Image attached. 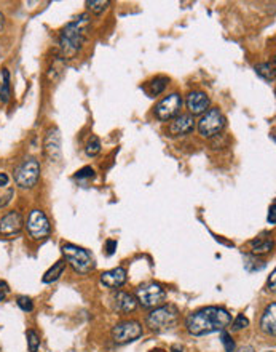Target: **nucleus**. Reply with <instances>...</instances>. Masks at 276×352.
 Returning a JSON list of instances; mask_svg holds the SVG:
<instances>
[{
    "label": "nucleus",
    "instance_id": "nucleus-1",
    "mask_svg": "<svg viewBox=\"0 0 276 352\" xmlns=\"http://www.w3.org/2000/svg\"><path fill=\"white\" fill-rule=\"evenodd\" d=\"M231 323V314L224 307L208 306L192 312L185 319V328L193 336H204L225 330Z\"/></svg>",
    "mask_w": 276,
    "mask_h": 352
},
{
    "label": "nucleus",
    "instance_id": "nucleus-2",
    "mask_svg": "<svg viewBox=\"0 0 276 352\" xmlns=\"http://www.w3.org/2000/svg\"><path fill=\"white\" fill-rule=\"evenodd\" d=\"M90 29V16L87 13L69 23L59 35V53L62 60H74L83 48Z\"/></svg>",
    "mask_w": 276,
    "mask_h": 352
},
{
    "label": "nucleus",
    "instance_id": "nucleus-3",
    "mask_svg": "<svg viewBox=\"0 0 276 352\" xmlns=\"http://www.w3.org/2000/svg\"><path fill=\"white\" fill-rule=\"evenodd\" d=\"M61 251L64 255V261L71 266L77 274L85 275L94 269V260L85 248L77 247L74 244H64L61 247Z\"/></svg>",
    "mask_w": 276,
    "mask_h": 352
},
{
    "label": "nucleus",
    "instance_id": "nucleus-4",
    "mask_svg": "<svg viewBox=\"0 0 276 352\" xmlns=\"http://www.w3.org/2000/svg\"><path fill=\"white\" fill-rule=\"evenodd\" d=\"M177 319L179 314L174 306H160L147 316L145 323L154 331H168L177 325Z\"/></svg>",
    "mask_w": 276,
    "mask_h": 352
},
{
    "label": "nucleus",
    "instance_id": "nucleus-5",
    "mask_svg": "<svg viewBox=\"0 0 276 352\" xmlns=\"http://www.w3.org/2000/svg\"><path fill=\"white\" fill-rule=\"evenodd\" d=\"M40 178V162L35 157L24 159L15 168V182L21 189H32Z\"/></svg>",
    "mask_w": 276,
    "mask_h": 352
},
{
    "label": "nucleus",
    "instance_id": "nucleus-6",
    "mask_svg": "<svg viewBox=\"0 0 276 352\" xmlns=\"http://www.w3.org/2000/svg\"><path fill=\"white\" fill-rule=\"evenodd\" d=\"M227 120L219 107L208 109L203 114V117L198 122V132L203 138H214L219 133H222L225 128Z\"/></svg>",
    "mask_w": 276,
    "mask_h": 352
},
{
    "label": "nucleus",
    "instance_id": "nucleus-7",
    "mask_svg": "<svg viewBox=\"0 0 276 352\" xmlns=\"http://www.w3.org/2000/svg\"><path fill=\"white\" fill-rule=\"evenodd\" d=\"M136 300L142 307L145 309H155L164 304L166 301V291L163 290L161 285L150 282V284H144L136 288Z\"/></svg>",
    "mask_w": 276,
    "mask_h": 352
},
{
    "label": "nucleus",
    "instance_id": "nucleus-8",
    "mask_svg": "<svg viewBox=\"0 0 276 352\" xmlns=\"http://www.w3.org/2000/svg\"><path fill=\"white\" fill-rule=\"evenodd\" d=\"M144 330L137 320H123L112 328V340L117 344H128L142 336Z\"/></svg>",
    "mask_w": 276,
    "mask_h": 352
},
{
    "label": "nucleus",
    "instance_id": "nucleus-9",
    "mask_svg": "<svg viewBox=\"0 0 276 352\" xmlns=\"http://www.w3.org/2000/svg\"><path fill=\"white\" fill-rule=\"evenodd\" d=\"M27 232L34 238V240H44L50 235L51 226H50V219L45 215V211L42 210H32L27 218Z\"/></svg>",
    "mask_w": 276,
    "mask_h": 352
},
{
    "label": "nucleus",
    "instance_id": "nucleus-10",
    "mask_svg": "<svg viewBox=\"0 0 276 352\" xmlns=\"http://www.w3.org/2000/svg\"><path fill=\"white\" fill-rule=\"evenodd\" d=\"M182 104H184L182 96L179 93H171L168 96H164L163 100L155 106V117L161 122L176 119L182 109Z\"/></svg>",
    "mask_w": 276,
    "mask_h": 352
},
{
    "label": "nucleus",
    "instance_id": "nucleus-11",
    "mask_svg": "<svg viewBox=\"0 0 276 352\" xmlns=\"http://www.w3.org/2000/svg\"><path fill=\"white\" fill-rule=\"evenodd\" d=\"M23 215L19 211H8L5 216L0 218V235L5 238L16 237L23 229Z\"/></svg>",
    "mask_w": 276,
    "mask_h": 352
},
{
    "label": "nucleus",
    "instance_id": "nucleus-12",
    "mask_svg": "<svg viewBox=\"0 0 276 352\" xmlns=\"http://www.w3.org/2000/svg\"><path fill=\"white\" fill-rule=\"evenodd\" d=\"M44 152L51 162L61 159V135L58 128H50L44 139Z\"/></svg>",
    "mask_w": 276,
    "mask_h": 352
},
{
    "label": "nucleus",
    "instance_id": "nucleus-13",
    "mask_svg": "<svg viewBox=\"0 0 276 352\" xmlns=\"http://www.w3.org/2000/svg\"><path fill=\"white\" fill-rule=\"evenodd\" d=\"M185 103H187V107L190 110V114L192 116H198V114H204V112L209 109L211 100L204 91L195 90V91H190L187 95Z\"/></svg>",
    "mask_w": 276,
    "mask_h": 352
},
{
    "label": "nucleus",
    "instance_id": "nucleus-14",
    "mask_svg": "<svg viewBox=\"0 0 276 352\" xmlns=\"http://www.w3.org/2000/svg\"><path fill=\"white\" fill-rule=\"evenodd\" d=\"M126 280H128L126 269H125V267H120V266L101 274V284L104 287H107V288H112V290H117V288L123 287L126 284Z\"/></svg>",
    "mask_w": 276,
    "mask_h": 352
},
{
    "label": "nucleus",
    "instance_id": "nucleus-15",
    "mask_svg": "<svg viewBox=\"0 0 276 352\" xmlns=\"http://www.w3.org/2000/svg\"><path fill=\"white\" fill-rule=\"evenodd\" d=\"M195 130V117L192 114H181L177 116L169 125L171 136H185Z\"/></svg>",
    "mask_w": 276,
    "mask_h": 352
},
{
    "label": "nucleus",
    "instance_id": "nucleus-16",
    "mask_svg": "<svg viewBox=\"0 0 276 352\" xmlns=\"http://www.w3.org/2000/svg\"><path fill=\"white\" fill-rule=\"evenodd\" d=\"M137 307V300L133 297L131 293L126 291H117L114 297V309L120 314H130L134 312Z\"/></svg>",
    "mask_w": 276,
    "mask_h": 352
},
{
    "label": "nucleus",
    "instance_id": "nucleus-17",
    "mask_svg": "<svg viewBox=\"0 0 276 352\" xmlns=\"http://www.w3.org/2000/svg\"><path fill=\"white\" fill-rule=\"evenodd\" d=\"M260 328L264 333L274 336L276 333V303H271L265 307L260 319Z\"/></svg>",
    "mask_w": 276,
    "mask_h": 352
},
{
    "label": "nucleus",
    "instance_id": "nucleus-18",
    "mask_svg": "<svg viewBox=\"0 0 276 352\" xmlns=\"http://www.w3.org/2000/svg\"><path fill=\"white\" fill-rule=\"evenodd\" d=\"M66 261L64 260H59V261H56L54 263L50 269L45 272V275H44V284H53V282H56L62 274H64V271H66Z\"/></svg>",
    "mask_w": 276,
    "mask_h": 352
},
{
    "label": "nucleus",
    "instance_id": "nucleus-19",
    "mask_svg": "<svg viewBox=\"0 0 276 352\" xmlns=\"http://www.w3.org/2000/svg\"><path fill=\"white\" fill-rule=\"evenodd\" d=\"M168 79L166 77H163V76H158L155 79H152L148 83H147V87H145V91L150 95V96H158L164 91V88H166L168 85Z\"/></svg>",
    "mask_w": 276,
    "mask_h": 352
},
{
    "label": "nucleus",
    "instance_id": "nucleus-20",
    "mask_svg": "<svg viewBox=\"0 0 276 352\" xmlns=\"http://www.w3.org/2000/svg\"><path fill=\"white\" fill-rule=\"evenodd\" d=\"M254 70H256V74L260 79H264L265 82H270V83L274 82V64L273 63L271 64L270 63H259V64H256Z\"/></svg>",
    "mask_w": 276,
    "mask_h": 352
},
{
    "label": "nucleus",
    "instance_id": "nucleus-21",
    "mask_svg": "<svg viewBox=\"0 0 276 352\" xmlns=\"http://www.w3.org/2000/svg\"><path fill=\"white\" fill-rule=\"evenodd\" d=\"M11 96V88H10V72L8 69H2V85H0V101L7 104L10 101Z\"/></svg>",
    "mask_w": 276,
    "mask_h": 352
},
{
    "label": "nucleus",
    "instance_id": "nucleus-22",
    "mask_svg": "<svg viewBox=\"0 0 276 352\" xmlns=\"http://www.w3.org/2000/svg\"><path fill=\"white\" fill-rule=\"evenodd\" d=\"M251 247H252V255H264V253L271 251L273 248V242L267 240V238H254L251 240Z\"/></svg>",
    "mask_w": 276,
    "mask_h": 352
},
{
    "label": "nucleus",
    "instance_id": "nucleus-23",
    "mask_svg": "<svg viewBox=\"0 0 276 352\" xmlns=\"http://www.w3.org/2000/svg\"><path fill=\"white\" fill-rule=\"evenodd\" d=\"M244 267H246V271H249V272L262 271L265 267V261H260L256 255H246L244 256Z\"/></svg>",
    "mask_w": 276,
    "mask_h": 352
},
{
    "label": "nucleus",
    "instance_id": "nucleus-24",
    "mask_svg": "<svg viewBox=\"0 0 276 352\" xmlns=\"http://www.w3.org/2000/svg\"><path fill=\"white\" fill-rule=\"evenodd\" d=\"M85 152H87V156L88 157H96L98 156V154L101 152V141H99V138L98 136H91L90 139H88V143H87V146H85Z\"/></svg>",
    "mask_w": 276,
    "mask_h": 352
},
{
    "label": "nucleus",
    "instance_id": "nucleus-25",
    "mask_svg": "<svg viewBox=\"0 0 276 352\" xmlns=\"http://www.w3.org/2000/svg\"><path fill=\"white\" fill-rule=\"evenodd\" d=\"M110 5L109 0H88L87 2V7L91 13H94V15H101V13H104V10H107V7Z\"/></svg>",
    "mask_w": 276,
    "mask_h": 352
},
{
    "label": "nucleus",
    "instance_id": "nucleus-26",
    "mask_svg": "<svg viewBox=\"0 0 276 352\" xmlns=\"http://www.w3.org/2000/svg\"><path fill=\"white\" fill-rule=\"evenodd\" d=\"M26 338H27V346H29L31 352H37L40 347V336L35 330H27L26 331Z\"/></svg>",
    "mask_w": 276,
    "mask_h": 352
},
{
    "label": "nucleus",
    "instance_id": "nucleus-27",
    "mask_svg": "<svg viewBox=\"0 0 276 352\" xmlns=\"http://www.w3.org/2000/svg\"><path fill=\"white\" fill-rule=\"evenodd\" d=\"M13 195H15V189H13V188H10V186L0 188V208L7 207L11 202Z\"/></svg>",
    "mask_w": 276,
    "mask_h": 352
},
{
    "label": "nucleus",
    "instance_id": "nucleus-28",
    "mask_svg": "<svg viewBox=\"0 0 276 352\" xmlns=\"http://www.w3.org/2000/svg\"><path fill=\"white\" fill-rule=\"evenodd\" d=\"M220 341H222V344H224L225 352H235V341H233V338L228 331L222 330V333H220Z\"/></svg>",
    "mask_w": 276,
    "mask_h": 352
},
{
    "label": "nucleus",
    "instance_id": "nucleus-29",
    "mask_svg": "<svg viewBox=\"0 0 276 352\" xmlns=\"http://www.w3.org/2000/svg\"><path fill=\"white\" fill-rule=\"evenodd\" d=\"M246 327H249V320H247V317L244 314H238L237 319H235L233 323H231V330L233 331H240V330H243Z\"/></svg>",
    "mask_w": 276,
    "mask_h": 352
},
{
    "label": "nucleus",
    "instance_id": "nucleus-30",
    "mask_svg": "<svg viewBox=\"0 0 276 352\" xmlns=\"http://www.w3.org/2000/svg\"><path fill=\"white\" fill-rule=\"evenodd\" d=\"M16 303H18V306L23 309L24 312H32V311H34V303H32L31 298H27V297H19Z\"/></svg>",
    "mask_w": 276,
    "mask_h": 352
},
{
    "label": "nucleus",
    "instance_id": "nucleus-31",
    "mask_svg": "<svg viewBox=\"0 0 276 352\" xmlns=\"http://www.w3.org/2000/svg\"><path fill=\"white\" fill-rule=\"evenodd\" d=\"M77 179H88V178H93L94 176V170L91 166H83L81 170H78L75 175H74Z\"/></svg>",
    "mask_w": 276,
    "mask_h": 352
},
{
    "label": "nucleus",
    "instance_id": "nucleus-32",
    "mask_svg": "<svg viewBox=\"0 0 276 352\" xmlns=\"http://www.w3.org/2000/svg\"><path fill=\"white\" fill-rule=\"evenodd\" d=\"M268 223L270 224H274L276 223V202L273 200L270 210H268Z\"/></svg>",
    "mask_w": 276,
    "mask_h": 352
},
{
    "label": "nucleus",
    "instance_id": "nucleus-33",
    "mask_svg": "<svg viewBox=\"0 0 276 352\" xmlns=\"http://www.w3.org/2000/svg\"><path fill=\"white\" fill-rule=\"evenodd\" d=\"M105 250H107V255H114L115 250H117V240H107L105 242Z\"/></svg>",
    "mask_w": 276,
    "mask_h": 352
},
{
    "label": "nucleus",
    "instance_id": "nucleus-34",
    "mask_svg": "<svg viewBox=\"0 0 276 352\" xmlns=\"http://www.w3.org/2000/svg\"><path fill=\"white\" fill-rule=\"evenodd\" d=\"M8 291H10L8 285L5 284V282H2V280H0V301H4V300L7 298Z\"/></svg>",
    "mask_w": 276,
    "mask_h": 352
},
{
    "label": "nucleus",
    "instance_id": "nucleus-35",
    "mask_svg": "<svg viewBox=\"0 0 276 352\" xmlns=\"http://www.w3.org/2000/svg\"><path fill=\"white\" fill-rule=\"evenodd\" d=\"M268 287H270L271 291L276 290V272H274V271H271V275H270V279H268Z\"/></svg>",
    "mask_w": 276,
    "mask_h": 352
},
{
    "label": "nucleus",
    "instance_id": "nucleus-36",
    "mask_svg": "<svg viewBox=\"0 0 276 352\" xmlns=\"http://www.w3.org/2000/svg\"><path fill=\"white\" fill-rule=\"evenodd\" d=\"M10 182V178L7 173H0V188H7Z\"/></svg>",
    "mask_w": 276,
    "mask_h": 352
},
{
    "label": "nucleus",
    "instance_id": "nucleus-37",
    "mask_svg": "<svg viewBox=\"0 0 276 352\" xmlns=\"http://www.w3.org/2000/svg\"><path fill=\"white\" fill-rule=\"evenodd\" d=\"M238 352H256V349H254L252 346H244V347H241Z\"/></svg>",
    "mask_w": 276,
    "mask_h": 352
},
{
    "label": "nucleus",
    "instance_id": "nucleus-38",
    "mask_svg": "<svg viewBox=\"0 0 276 352\" xmlns=\"http://www.w3.org/2000/svg\"><path fill=\"white\" fill-rule=\"evenodd\" d=\"M171 352H184V350H182V347H179V346H173Z\"/></svg>",
    "mask_w": 276,
    "mask_h": 352
},
{
    "label": "nucleus",
    "instance_id": "nucleus-39",
    "mask_svg": "<svg viewBox=\"0 0 276 352\" xmlns=\"http://www.w3.org/2000/svg\"><path fill=\"white\" fill-rule=\"evenodd\" d=\"M148 352H168V350H164V349H160V347H155V349H150Z\"/></svg>",
    "mask_w": 276,
    "mask_h": 352
},
{
    "label": "nucleus",
    "instance_id": "nucleus-40",
    "mask_svg": "<svg viewBox=\"0 0 276 352\" xmlns=\"http://www.w3.org/2000/svg\"><path fill=\"white\" fill-rule=\"evenodd\" d=\"M2 26H4V15H2V11H0V29H2Z\"/></svg>",
    "mask_w": 276,
    "mask_h": 352
},
{
    "label": "nucleus",
    "instance_id": "nucleus-41",
    "mask_svg": "<svg viewBox=\"0 0 276 352\" xmlns=\"http://www.w3.org/2000/svg\"><path fill=\"white\" fill-rule=\"evenodd\" d=\"M268 352H273V350H268Z\"/></svg>",
    "mask_w": 276,
    "mask_h": 352
}]
</instances>
